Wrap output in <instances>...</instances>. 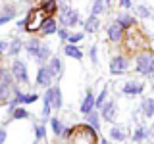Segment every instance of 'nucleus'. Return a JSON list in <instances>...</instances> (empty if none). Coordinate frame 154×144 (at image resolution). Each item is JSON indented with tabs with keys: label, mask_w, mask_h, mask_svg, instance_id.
<instances>
[{
	"label": "nucleus",
	"mask_w": 154,
	"mask_h": 144,
	"mask_svg": "<svg viewBox=\"0 0 154 144\" xmlns=\"http://www.w3.org/2000/svg\"><path fill=\"white\" fill-rule=\"evenodd\" d=\"M23 50L29 54V58L37 62L38 65H45L52 56V46L46 44L45 40H41L38 37H29L23 44Z\"/></svg>",
	"instance_id": "obj_1"
},
{
	"label": "nucleus",
	"mask_w": 154,
	"mask_h": 144,
	"mask_svg": "<svg viewBox=\"0 0 154 144\" xmlns=\"http://www.w3.org/2000/svg\"><path fill=\"white\" fill-rule=\"evenodd\" d=\"M58 25L67 27V29L81 25L79 12L75 8H71L69 4H60V8H58Z\"/></svg>",
	"instance_id": "obj_2"
},
{
	"label": "nucleus",
	"mask_w": 154,
	"mask_h": 144,
	"mask_svg": "<svg viewBox=\"0 0 154 144\" xmlns=\"http://www.w3.org/2000/svg\"><path fill=\"white\" fill-rule=\"evenodd\" d=\"M123 44L127 46L129 52H141V50H148V40L144 38V35L139 31L137 27L125 31V38H123Z\"/></svg>",
	"instance_id": "obj_3"
},
{
	"label": "nucleus",
	"mask_w": 154,
	"mask_h": 144,
	"mask_svg": "<svg viewBox=\"0 0 154 144\" xmlns=\"http://www.w3.org/2000/svg\"><path fill=\"white\" fill-rule=\"evenodd\" d=\"M135 71L139 75H150V71L154 69V52L152 50H141L135 54Z\"/></svg>",
	"instance_id": "obj_4"
},
{
	"label": "nucleus",
	"mask_w": 154,
	"mask_h": 144,
	"mask_svg": "<svg viewBox=\"0 0 154 144\" xmlns=\"http://www.w3.org/2000/svg\"><path fill=\"white\" fill-rule=\"evenodd\" d=\"M23 19H25V29H23V31H27L29 35H31V33H38V31H41L42 23H45V19H46V14L37 6V8L29 10L27 16Z\"/></svg>",
	"instance_id": "obj_5"
},
{
	"label": "nucleus",
	"mask_w": 154,
	"mask_h": 144,
	"mask_svg": "<svg viewBox=\"0 0 154 144\" xmlns=\"http://www.w3.org/2000/svg\"><path fill=\"white\" fill-rule=\"evenodd\" d=\"M10 71H12V77L17 85H29V69H27V64L23 60L14 58L12 65H10Z\"/></svg>",
	"instance_id": "obj_6"
},
{
	"label": "nucleus",
	"mask_w": 154,
	"mask_h": 144,
	"mask_svg": "<svg viewBox=\"0 0 154 144\" xmlns=\"http://www.w3.org/2000/svg\"><path fill=\"white\" fill-rule=\"evenodd\" d=\"M108 69H110V73H112V75H123V73H127V71L131 69L129 56H125V54L112 56V60H110V64H108Z\"/></svg>",
	"instance_id": "obj_7"
},
{
	"label": "nucleus",
	"mask_w": 154,
	"mask_h": 144,
	"mask_svg": "<svg viewBox=\"0 0 154 144\" xmlns=\"http://www.w3.org/2000/svg\"><path fill=\"white\" fill-rule=\"evenodd\" d=\"M42 100H46V102H50L52 110L58 112V110H62V106H64V96H62V88L58 85H52L46 88V92L42 94Z\"/></svg>",
	"instance_id": "obj_8"
},
{
	"label": "nucleus",
	"mask_w": 154,
	"mask_h": 144,
	"mask_svg": "<svg viewBox=\"0 0 154 144\" xmlns=\"http://www.w3.org/2000/svg\"><path fill=\"white\" fill-rule=\"evenodd\" d=\"M143 90H144V83H143V81L129 79V81H125V83L119 85V92H122L123 96H127V98H135V96L143 94Z\"/></svg>",
	"instance_id": "obj_9"
},
{
	"label": "nucleus",
	"mask_w": 154,
	"mask_h": 144,
	"mask_svg": "<svg viewBox=\"0 0 154 144\" xmlns=\"http://www.w3.org/2000/svg\"><path fill=\"white\" fill-rule=\"evenodd\" d=\"M100 117L108 123L116 121V117H118V102H116L114 98H108L102 104V108H100Z\"/></svg>",
	"instance_id": "obj_10"
},
{
	"label": "nucleus",
	"mask_w": 154,
	"mask_h": 144,
	"mask_svg": "<svg viewBox=\"0 0 154 144\" xmlns=\"http://www.w3.org/2000/svg\"><path fill=\"white\" fill-rule=\"evenodd\" d=\"M35 85L41 86V88H48V86L54 85V77H52L50 69L46 67V64H45V65H38L37 77H35Z\"/></svg>",
	"instance_id": "obj_11"
},
{
	"label": "nucleus",
	"mask_w": 154,
	"mask_h": 144,
	"mask_svg": "<svg viewBox=\"0 0 154 144\" xmlns=\"http://www.w3.org/2000/svg\"><path fill=\"white\" fill-rule=\"evenodd\" d=\"M106 38H108L112 44H122L123 38H125V31L116 21H112L108 27H106Z\"/></svg>",
	"instance_id": "obj_12"
},
{
	"label": "nucleus",
	"mask_w": 154,
	"mask_h": 144,
	"mask_svg": "<svg viewBox=\"0 0 154 144\" xmlns=\"http://www.w3.org/2000/svg\"><path fill=\"white\" fill-rule=\"evenodd\" d=\"M152 134H154V129H152V127H146V125H141V123H139L137 127H135L133 134H131V140H133L135 144H141V142L150 140Z\"/></svg>",
	"instance_id": "obj_13"
},
{
	"label": "nucleus",
	"mask_w": 154,
	"mask_h": 144,
	"mask_svg": "<svg viewBox=\"0 0 154 144\" xmlns=\"http://www.w3.org/2000/svg\"><path fill=\"white\" fill-rule=\"evenodd\" d=\"M46 67L50 69L54 81H60L62 75H64V62H62L60 56H50V60L46 62Z\"/></svg>",
	"instance_id": "obj_14"
},
{
	"label": "nucleus",
	"mask_w": 154,
	"mask_h": 144,
	"mask_svg": "<svg viewBox=\"0 0 154 144\" xmlns=\"http://www.w3.org/2000/svg\"><path fill=\"white\" fill-rule=\"evenodd\" d=\"M116 23H118L119 27L123 29V31H129V29H133V27H137V17L131 16L129 12H119L118 16H116L114 19Z\"/></svg>",
	"instance_id": "obj_15"
},
{
	"label": "nucleus",
	"mask_w": 154,
	"mask_h": 144,
	"mask_svg": "<svg viewBox=\"0 0 154 144\" xmlns=\"http://www.w3.org/2000/svg\"><path fill=\"white\" fill-rule=\"evenodd\" d=\"M94 100H96V96L93 92V88H87V92L83 96V102H81V108H79V112L87 115V113H91L93 110H96V106H94Z\"/></svg>",
	"instance_id": "obj_16"
},
{
	"label": "nucleus",
	"mask_w": 154,
	"mask_h": 144,
	"mask_svg": "<svg viewBox=\"0 0 154 144\" xmlns=\"http://www.w3.org/2000/svg\"><path fill=\"white\" fill-rule=\"evenodd\" d=\"M108 134H110V140L112 142H122L123 144L125 140H127V131H125L123 125H112Z\"/></svg>",
	"instance_id": "obj_17"
},
{
	"label": "nucleus",
	"mask_w": 154,
	"mask_h": 144,
	"mask_svg": "<svg viewBox=\"0 0 154 144\" xmlns=\"http://www.w3.org/2000/svg\"><path fill=\"white\" fill-rule=\"evenodd\" d=\"M58 21L54 19V16H46L45 19V23H42V27H41V35H45V37H50V35H56V31H58Z\"/></svg>",
	"instance_id": "obj_18"
},
{
	"label": "nucleus",
	"mask_w": 154,
	"mask_h": 144,
	"mask_svg": "<svg viewBox=\"0 0 154 144\" xmlns=\"http://www.w3.org/2000/svg\"><path fill=\"white\" fill-rule=\"evenodd\" d=\"M17 83H0V106L4 104H10V100H12L14 96V86Z\"/></svg>",
	"instance_id": "obj_19"
},
{
	"label": "nucleus",
	"mask_w": 154,
	"mask_h": 144,
	"mask_svg": "<svg viewBox=\"0 0 154 144\" xmlns=\"http://www.w3.org/2000/svg\"><path fill=\"white\" fill-rule=\"evenodd\" d=\"M64 54L67 58H71V60H77V62H81V60H83V56H85L79 44H69V42H66V44H64Z\"/></svg>",
	"instance_id": "obj_20"
},
{
	"label": "nucleus",
	"mask_w": 154,
	"mask_h": 144,
	"mask_svg": "<svg viewBox=\"0 0 154 144\" xmlns=\"http://www.w3.org/2000/svg\"><path fill=\"white\" fill-rule=\"evenodd\" d=\"M8 117L14 119V121H19V119H29V110H25V106H8Z\"/></svg>",
	"instance_id": "obj_21"
},
{
	"label": "nucleus",
	"mask_w": 154,
	"mask_h": 144,
	"mask_svg": "<svg viewBox=\"0 0 154 144\" xmlns=\"http://www.w3.org/2000/svg\"><path fill=\"white\" fill-rule=\"evenodd\" d=\"M23 44H25V40H23L21 37H14L12 40H10V44H8L6 54H8V56H12V58H17V54L23 50Z\"/></svg>",
	"instance_id": "obj_22"
},
{
	"label": "nucleus",
	"mask_w": 154,
	"mask_h": 144,
	"mask_svg": "<svg viewBox=\"0 0 154 144\" xmlns=\"http://www.w3.org/2000/svg\"><path fill=\"white\" fill-rule=\"evenodd\" d=\"M141 113L146 119H154V96H148L141 102Z\"/></svg>",
	"instance_id": "obj_23"
},
{
	"label": "nucleus",
	"mask_w": 154,
	"mask_h": 144,
	"mask_svg": "<svg viewBox=\"0 0 154 144\" xmlns=\"http://www.w3.org/2000/svg\"><path fill=\"white\" fill-rule=\"evenodd\" d=\"M38 8H41L46 16H54V14H58L60 4H58V0H41V2H38Z\"/></svg>",
	"instance_id": "obj_24"
},
{
	"label": "nucleus",
	"mask_w": 154,
	"mask_h": 144,
	"mask_svg": "<svg viewBox=\"0 0 154 144\" xmlns=\"http://www.w3.org/2000/svg\"><path fill=\"white\" fill-rule=\"evenodd\" d=\"M83 29H85V33H98V29H100V17L98 16H89L85 19V23H83Z\"/></svg>",
	"instance_id": "obj_25"
},
{
	"label": "nucleus",
	"mask_w": 154,
	"mask_h": 144,
	"mask_svg": "<svg viewBox=\"0 0 154 144\" xmlns=\"http://www.w3.org/2000/svg\"><path fill=\"white\" fill-rule=\"evenodd\" d=\"M100 119H102V117H100V112H98V110H93L91 113L85 115V123L91 125L94 131H100Z\"/></svg>",
	"instance_id": "obj_26"
},
{
	"label": "nucleus",
	"mask_w": 154,
	"mask_h": 144,
	"mask_svg": "<svg viewBox=\"0 0 154 144\" xmlns=\"http://www.w3.org/2000/svg\"><path fill=\"white\" fill-rule=\"evenodd\" d=\"M33 131H35V142H42L46 138V123L35 121L33 123Z\"/></svg>",
	"instance_id": "obj_27"
},
{
	"label": "nucleus",
	"mask_w": 154,
	"mask_h": 144,
	"mask_svg": "<svg viewBox=\"0 0 154 144\" xmlns=\"http://www.w3.org/2000/svg\"><path fill=\"white\" fill-rule=\"evenodd\" d=\"M48 123H50L52 134H54L56 138H60L62 136V131H64V127H66V125L62 123V119L60 117H50V119H48Z\"/></svg>",
	"instance_id": "obj_28"
},
{
	"label": "nucleus",
	"mask_w": 154,
	"mask_h": 144,
	"mask_svg": "<svg viewBox=\"0 0 154 144\" xmlns=\"http://www.w3.org/2000/svg\"><path fill=\"white\" fill-rule=\"evenodd\" d=\"M106 12V4L104 0H91V16H102Z\"/></svg>",
	"instance_id": "obj_29"
},
{
	"label": "nucleus",
	"mask_w": 154,
	"mask_h": 144,
	"mask_svg": "<svg viewBox=\"0 0 154 144\" xmlns=\"http://www.w3.org/2000/svg\"><path fill=\"white\" fill-rule=\"evenodd\" d=\"M135 12H137V17H141V19H150L152 17V8L148 6V4H139Z\"/></svg>",
	"instance_id": "obj_30"
},
{
	"label": "nucleus",
	"mask_w": 154,
	"mask_h": 144,
	"mask_svg": "<svg viewBox=\"0 0 154 144\" xmlns=\"http://www.w3.org/2000/svg\"><path fill=\"white\" fill-rule=\"evenodd\" d=\"M108 94H110V88H108V85H104L102 86V90H100V94L96 96V100H94V106H96V110H100L102 108V104L108 100Z\"/></svg>",
	"instance_id": "obj_31"
},
{
	"label": "nucleus",
	"mask_w": 154,
	"mask_h": 144,
	"mask_svg": "<svg viewBox=\"0 0 154 144\" xmlns=\"http://www.w3.org/2000/svg\"><path fill=\"white\" fill-rule=\"evenodd\" d=\"M16 14H17V6H16V4H4V6H2V12H0V16H8L10 19H14V17H16Z\"/></svg>",
	"instance_id": "obj_32"
},
{
	"label": "nucleus",
	"mask_w": 154,
	"mask_h": 144,
	"mask_svg": "<svg viewBox=\"0 0 154 144\" xmlns=\"http://www.w3.org/2000/svg\"><path fill=\"white\" fill-rule=\"evenodd\" d=\"M38 98H41V94H38V92H25V94H23V100H21V106L35 104Z\"/></svg>",
	"instance_id": "obj_33"
},
{
	"label": "nucleus",
	"mask_w": 154,
	"mask_h": 144,
	"mask_svg": "<svg viewBox=\"0 0 154 144\" xmlns=\"http://www.w3.org/2000/svg\"><path fill=\"white\" fill-rule=\"evenodd\" d=\"M69 29L67 27H58V31H56V35H58V38H60V42H67V38H69Z\"/></svg>",
	"instance_id": "obj_34"
},
{
	"label": "nucleus",
	"mask_w": 154,
	"mask_h": 144,
	"mask_svg": "<svg viewBox=\"0 0 154 144\" xmlns=\"http://www.w3.org/2000/svg\"><path fill=\"white\" fill-rule=\"evenodd\" d=\"M83 38H85V31H83V33H79V31H77V33H69L67 42H69V44H79Z\"/></svg>",
	"instance_id": "obj_35"
},
{
	"label": "nucleus",
	"mask_w": 154,
	"mask_h": 144,
	"mask_svg": "<svg viewBox=\"0 0 154 144\" xmlns=\"http://www.w3.org/2000/svg\"><path fill=\"white\" fill-rule=\"evenodd\" d=\"M89 58H91V64L93 65H98V48L96 46L89 48Z\"/></svg>",
	"instance_id": "obj_36"
},
{
	"label": "nucleus",
	"mask_w": 154,
	"mask_h": 144,
	"mask_svg": "<svg viewBox=\"0 0 154 144\" xmlns=\"http://www.w3.org/2000/svg\"><path fill=\"white\" fill-rule=\"evenodd\" d=\"M75 133V127H64V131H62V140H71V136H73Z\"/></svg>",
	"instance_id": "obj_37"
},
{
	"label": "nucleus",
	"mask_w": 154,
	"mask_h": 144,
	"mask_svg": "<svg viewBox=\"0 0 154 144\" xmlns=\"http://www.w3.org/2000/svg\"><path fill=\"white\" fill-rule=\"evenodd\" d=\"M118 4H119V8H122V10H125V12L133 8V0H118Z\"/></svg>",
	"instance_id": "obj_38"
},
{
	"label": "nucleus",
	"mask_w": 154,
	"mask_h": 144,
	"mask_svg": "<svg viewBox=\"0 0 154 144\" xmlns=\"http://www.w3.org/2000/svg\"><path fill=\"white\" fill-rule=\"evenodd\" d=\"M8 44H10L8 40H4V38H0V56H2V54H6V50H8Z\"/></svg>",
	"instance_id": "obj_39"
},
{
	"label": "nucleus",
	"mask_w": 154,
	"mask_h": 144,
	"mask_svg": "<svg viewBox=\"0 0 154 144\" xmlns=\"http://www.w3.org/2000/svg\"><path fill=\"white\" fill-rule=\"evenodd\" d=\"M6 138H8V133H6V129H0V144H4L6 142Z\"/></svg>",
	"instance_id": "obj_40"
},
{
	"label": "nucleus",
	"mask_w": 154,
	"mask_h": 144,
	"mask_svg": "<svg viewBox=\"0 0 154 144\" xmlns=\"http://www.w3.org/2000/svg\"><path fill=\"white\" fill-rule=\"evenodd\" d=\"M16 27H17V29H25V19H23V17H21V19H17Z\"/></svg>",
	"instance_id": "obj_41"
},
{
	"label": "nucleus",
	"mask_w": 154,
	"mask_h": 144,
	"mask_svg": "<svg viewBox=\"0 0 154 144\" xmlns=\"http://www.w3.org/2000/svg\"><path fill=\"white\" fill-rule=\"evenodd\" d=\"M98 144H114V142L108 140V138H98Z\"/></svg>",
	"instance_id": "obj_42"
},
{
	"label": "nucleus",
	"mask_w": 154,
	"mask_h": 144,
	"mask_svg": "<svg viewBox=\"0 0 154 144\" xmlns=\"http://www.w3.org/2000/svg\"><path fill=\"white\" fill-rule=\"evenodd\" d=\"M112 2H114V0H104V4H106V8H110V6H112Z\"/></svg>",
	"instance_id": "obj_43"
},
{
	"label": "nucleus",
	"mask_w": 154,
	"mask_h": 144,
	"mask_svg": "<svg viewBox=\"0 0 154 144\" xmlns=\"http://www.w3.org/2000/svg\"><path fill=\"white\" fill-rule=\"evenodd\" d=\"M21 2H25V4H31V2H35V0H21Z\"/></svg>",
	"instance_id": "obj_44"
},
{
	"label": "nucleus",
	"mask_w": 154,
	"mask_h": 144,
	"mask_svg": "<svg viewBox=\"0 0 154 144\" xmlns=\"http://www.w3.org/2000/svg\"><path fill=\"white\" fill-rule=\"evenodd\" d=\"M148 77H150V79H152V81H154V69H152V71H150V75H148Z\"/></svg>",
	"instance_id": "obj_45"
},
{
	"label": "nucleus",
	"mask_w": 154,
	"mask_h": 144,
	"mask_svg": "<svg viewBox=\"0 0 154 144\" xmlns=\"http://www.w3.org/2000/svg\"><path fill=\"white\" fill-rule=\"evenodd\" d=\"M93 144H98V142H93Z\"/></svg>",
	"instance_id": "obj_46"
},
{
	"label": "nucleus",
	"mask_w": 154,
	"mask_h": 144,
	"mask_svg": "<svg viewBox=\"0 0 154 144\" xmlns=\"http://www.w3.org/2000/svg\"><path fill=\"white\" fill-rule=\"evenodd\" d=\"M56 144H60V142H56Z\"/></svg>",
	"instance_id": "obj_47"
},
{
	"label": "nucleus",
	"mask_w": 154,
	"mask_h": 144,
	"mask_svg": "<svg viewBox=\"0 0 154 144\" xmlns=\"http://www.w3.org/2000/svg\"><path fill=\"white\" fill-rule=\"evenodd\" d=\"M139 2H141V0H139Z\"/></svg>",
	"instance_id": "obj_48"
}]
</instances>
